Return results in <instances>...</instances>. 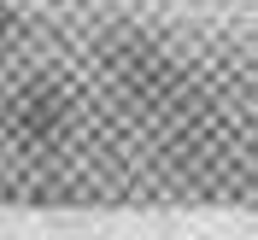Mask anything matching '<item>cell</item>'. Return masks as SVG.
I'll return each instance as SVG.
<instances>
[{
    "mask_svg": "<svg viewBox=\"0 0 258 240\" xmlns=\"http://www.w3.org/2000/svg\"><path fill=\"white\" fill-rule=\"evenodd\" d=\"M6 129H12L24 146H53L71 129V94L59 82H24L12 100H6Z\"/></svg>",
    "mask_w": 258,
    "mask_h": 240,
    "instance_id": "cell-1",
    "label": "cell"
},
{
    "mask_svg": "<svg viewBox=\"0 0 258 240\" xmlns=\"http://www.w3.org/2000/svg\"><path fill=\"white\" fill-rule=\"evenodd\" d=\"M18 47H24V6L18 0H0V70L12 64Z\"/></svg>",
    "mask_w": 258,
    "mask_h": 240,
    "instance_id": "cell-2",
    "label": "cell"
}]
</instances>
